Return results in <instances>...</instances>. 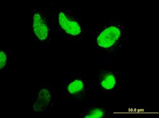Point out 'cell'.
Instances as JSON below:
<instances>
[{
  "instance_id": "obj_1",
  "label": "cell",
  "mask_w": 159,
  "mask_h": 118,
  "mask_svg": "<svg viewBox=\"0 0 159 118\" xmlns=\"http://www.w3.org/2000/svg\"><path fill=\"white\" fill-rule=\"evenodd\" d=\"M126 26L118 20L104 22L92 34L94 48L105 54H115L120 50L125 41Z\"/></svg>"
},
{
  "instance_id": "obj_2",
  "label": "cell",
  "mask_w": 159,
  "mask_h": 118,
  "mask_svg": "<svg viewBox=\"0 0 159 118\" xmlns=\"http://www.w3.org/2000/svg\"><path fill=\"white\" fill-rule=\"evenodd\" d=\"M52 25L54 30L68 41H80L85 31L78 14L68 8H60L53 12Z\"/></svg>"
},
{
  "instance_id": "obj_3",
  "label": "cell",
  "mask_w": 159,
  "mask_h": 118,
  "mask_svg": "<svg viewBox=\"0 0 159 118\" xmlns=\"http://www.w3.org/2000/svg\"><path fill=\"white\" fill-rule=\"evenodd\" d=\"M30 37L39 44H48L52 36V22L47 11L42 7L33 8L30 14Z\"/></svg>"
},
{
  "instance_id": "obj_4",
  "label": "cell",
  "mask_w": 159,
  "mask_h": 118,
  "mask_svg": "<svg viewBox=\"0 0 159 118\" xmlns=\"http://www.w3.org/2000/svg\"><path fill=\"white\" fill-rule=\"evenodd\" d=\"M90 90L89 82L80 72H75L61 83V97L64 102L84 100Z\"/></svg>"
},
{
  "instance_id": "obj_5",
  "label": "cell",
  "mask_w": 159,
  "mask_h": 118,
  "mask_svg": "<svg viewBox=\"0 0 159 118\" xmlns=\"http://www.w3.org/2000/svg\"><path fill=\"white\" fill-rule=\"evenodd\" d=\"M122 75L115 69L101 68L92 78L91 87L98 91L115 92L122 88Z\"/></svg>"
},
{
  "instance_id": "obj_6",
  "label": "cell",
  "mask_w": 159,
  "mask_h": 118,
  "mask_svg": "<svg viewBox=\"0 0 159 118\" xmlns=\"http://www.w3.org/2000/svg\"><path fill=\"white\" fill-rule=\"evenodd\" d=\"M32 110L36 114H42L50 111L54 106L53 88L43 84L34 91L31 98Z\"/></svg>"
},
{
  "instance_id": "obj_7",
  "label": "cell",
  "mask_w": 159,
  "mask_h": 118,
  "mask_svg": "<svg viewBox=\"0 0 159 118\" xmlns=\"http://www.w3.org/2000/svg\"><path fill=\"white\" fill-rule=\"evenodd\" d=\"M109 111L106 105L92 102L85 106L82 116L85 118H104L108 116Z\"/></svg>"
},
{
  "instance_id": "obj_8",
  "label": "cell",
  "mask_w": 159,
  "mask_h": 118,
  "mask_svg": "<svg viewBox=\"0 0 159 118\" xmlns=\"http://www.w3.org/2000/svg\"><path fill=\"white\" fill-rule=\"evenodd\" d=\"M10 53L3 49L0 50V71H5L10 63Z\"/></svg>"
}]
</instances>
